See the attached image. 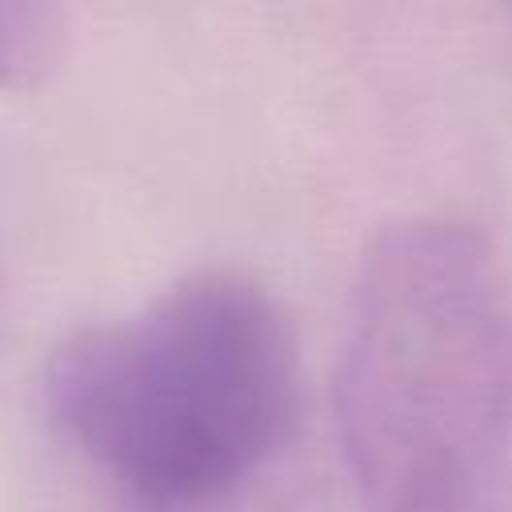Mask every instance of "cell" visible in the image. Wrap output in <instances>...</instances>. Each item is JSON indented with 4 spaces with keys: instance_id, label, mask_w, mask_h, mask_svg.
<instances>
[{
    "instance_id": "obj_3",
    "label": "cell",
    "mask_w": 512,
    "mask_h": 512,
    "mask_svg": "<svg viewBox=\"0 0 512 512\" xmlns=\"http://www.w3.org/2000/svg\"><path fill=\"white\" fill-rule=\"evenodd\" d=\"M64 52V20L44 4H0V84H40Z\"/></svg>"
},
{
    "instance_id": "obj_2",
    "label": "cell",
    "mask_w": 512,
    "mask_h": 512,
    "mask_svg": "<svg viewBox=\"0 0 512 512\" xmlns=\"http://www.w3.org/2000/svg\"><path fill=\"white\" fill-rule=\"evenodd\" d=\"M44 400L120 504H192L292 464L300 360L268 288L208 268L76 328L48 360Z\"/></svg>"
},
{
    "instance_id": "obj_1",
    "label": "cell",
    "mask_w": 512,
    "mask_h": 512,
    "mask_svg": "<svg viewBox=\"0 0 512 512\" xmlns=\"http://www.w3.org/2000/svg\"><path fill=\"white\" fill-rule=\"evenodd\" d=\"M360 512H512V276L452 216L384 224L336 364Z\"/></svg>"
},
{
    "instance_id": "obj_4",
    "label": "cell",
    "mask_w": 512,
    "mask_h": 512,
    "mask_svg": "<svg viewBox=\"0 0 512 512\" xmlns=\"http://www.w3.org/2000/svg\"><path fill=\"white\" fill-rule=\"evenodd\" d=\"M120 512H308V500L296 484V468L284 464L280 472L224 496H208L192 504H120Z\"/></svg>"
}]
</instances>
